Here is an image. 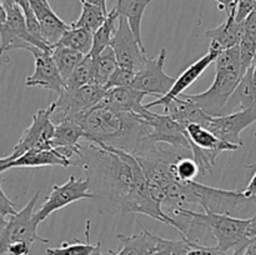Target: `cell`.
Here are the masks:
<instances>
[{
  "mask_svg": "<svg viewBox=\"0 0 256 255\" xmlns=\"http://www.w3.org/2000/svg\"><path fill=\"white\" fill-rule=\"evenodd\" d=\"M82 139H84V129L82 122L66 119L55 124L52 148L62 152L64 156L69 159H72L74 155L78 156Z\"/></svg>",
  "mask_w": 256,
  "mask_h": 255,
  "instance_id": "obj_17",
  "label": "cell"
},
{
  "mask_svg": "<svg viewBox=\"0 0 256 255\" xmlns=\"http://www.w3.org/2000/svg\"><path fill=\"white\" fill-rule=\"evenodd\" d=\"M219 52H220L219 49L210 46L209 52H208L204 56L200 58V59H198L195 62H192L190 66H188L186 69H185L184 72L180 74L179 78H176V80H175V84L172 85V88L170 89V92H168L166 95L158 98L156 100L149 102V104H146L145 106H146L148 109H150V108H154V106H164V105L168 104L170 100H172L174 98L180 96L182 94H184L185 90H186L190 85L194 84V82H196L200 76H202V72H204L205 70L210 66V64L215 62V60H216Z\"/></svg>",
  "mask_w": 256,
  "mask_h": 255,
  "instance_id": "obj_14",
  "label": "cell"
},
{
  "mask_svg": "<svg viewBox=\"0 0 256 255\" xmlns=\"http://www.w3.org/2000/svg\"><path fill=\"white\" fill-rule=\"evenodd\" d=\"M32 2H42V4H45V5H50V4H49V2H48V0H32Z\"/></svg>",
  "mask_w": 256,
  "mask_h": 255,
  "instance_id": "obj_51",
  "label": "cell"
},
{
  "mask_svg": "<svg viewBox=\"0 0 256 255\" xmlns=\"http://www.w3.org/2000/svg\"><path fill=\"white\" fill-rule=\"evenodd\" d=\"M82 12L78 20L72 22V26L74 28H82L89 32H95L106 20L109 12H105L102 8L98 6L95 4L82 0Z\"/></svg>",
  "mask_w": 256,
  "mask_h": 255,
  "instance_id": "obj_26",
  "label": "cell"
},
{
  "mask_svg": "<svg viewBox=\"0 0 256 255\" xmlns=\"http://www.w3.org/2000/svg\"><path fill=\"white\" fill-rule=\"evenodd\" d=\"M165 202L162 206L169 214L186 204L200 205L204 210L219 214H256V196H248L244 190H225L200 184L195 180L188 182H170L165 189Z\"/></svg>",
  "mask_w": 256,
  "mask_h": 255,
  "instance_id": "obj_3",
  "label": "cell"
},
{
  "mask_svg": "<svg viewBox=\"0 0 256 255\" xmlns=\"http://www.w3.org/2000/svg\"><path fill=\"white\" fill-rule=\"evenodd\" d=\"M135 74H136V72H134V70L119 66L115 70L114 74L112 75L109 82H108L106 89H112V88L118 86H132V82H134Z\"/></svg>",
  "mask_w": 256,
  "mask_h": 255,
  "instance_id": "obj_38",
  "label": "cell"
},
{
  "mask_svg": "<svg viewBox=\"0 0 256 255\" xmlns=\"http://www.w3.org/2000/svg\"><path fill=\"white\" fill-rule=\"evenodd\" d=\"M110 46L115 52L119 66L139 72L148 60L145 52L142 49L130 28L129 22L124 16L119 18L118 29L110 42Z\"/></svg>",
  "mask_w": 256,
  "mask_h": 255,
  "instance_id": "obj_10",
  "label": "cell"
},
{
  "mask_svg": "<svg viewBox=\"0 0 256 255\" xmlns=\"http://www.w3.org/2000/svg\"><path fill=\"white\" fill-rule=\"evenodd\" d=\"M55 165L68 168L72 165H76V162L64 156L56 149L29 150L12 162L0 164V172H4L5 170L14 169V168H39L55 166Z\"/></svg>",
  "mask_w": 256,
  "mask_h": 255,
  "instance_id": "obj_16",
  "label": "cell"
},
{
  "mask_svg": "<svg viewBox=\"0 0 256 255\" xmlns=\"http://www.w3.org/2000/svg\"><path fill=\"white\" fill-rule=\"evenodd\" d=\"M255 106L254 86H252V66L240 79L239 84L235 88L234 92L230 96L229 102L222 109V115L232 114V112L246 110Z\"/></svg>",
  "mask_w": 256,
  "mask_h": 255,
  "instance_id": "obj_22",
  "label": "cell"
},
{
  "mask_svg": "<svg viewBox=\"0 0 256 255\" xmlns=\"http://www.w3.org/2000/svg\"><path fill=\"white\" fill-rule=\"evenodd\" d=\"M165 60L166 49L162 48L156 58L148 59L142 69L136 72L132 88L145 92L146 95H155L159 98L166 95L176 79L169 76L164 72Z\"/></svg>",
  "mask_w": 256,
  "mask_h": 255,
  "instance_id": "obj_9",
  "label": "cell"
},
{
  "mask_svg": "<svg viewBox=\"0 0 256 255\" xmlns=\"http://www.w3.org/2000/svg\"><path fill=\"white\" fill-rule=\"evenodd\" d=\"M190 145H192V159L199 166V175H202V176H205L209 172H212L216 158L225 152L222 149H202L194 144Z\"/></svg>",
  "mask_w": 256,
  "mask_h": 255,
  "instance_id": "obj_32",
  "label": "cell"
},
{
  "mask_svg": "<svg viewBox=\"0 0 256 255\" xmlns=\"http://www.w3.org/2000/svg\"><path fill=\"white\" fill-rule=\"evenodd\" d=\"M0 38H2L0 54H4L5 52H10V50H15V49L28 50V52H32V50L35 48L34 45L30 44L29 42L22 39L20 35H18L16 32H12V30L8 29V28L4 26V25H2V29H0Z\"/></svg>",
  "mask_w": 256,
  "mask_h": 255,
  "instance_id": "obj_34",
  "label": "cell"
},
{
  "mask_svg": "<svg viewBox=\"0 0 256 255\" xmlns=\"http://www.w3.org/2000/svg\"><path fill=\"white\" fill-rule=\"evenodd\" d=\"M195 245L198 244H194L182 238V240H169L159 238V246L154 255H189Z\"/></svg>",
  "mask_w": 256,
  "mask_h": 255,
  "instance_id": "obj_33",
  "label": "cell"
},
{
  "mask_svg": "<svg viewBox=\"0 0 256 255\" xmlns=\"http://www.w3.org/2000/svg\"><path fill=\"white\" fill-rule=\"evenodd\" d=\"M148 124L150 125L149 142L152 144H158V142H165L169 144L172 148L175 149H188L192 150V145H190V140L188 138L186 132L184 128L169 116L168 114H155V112H149L146 116Z\"/></svg>",
  "mask_w": 256,
  "mask_h": 255,
  "instance_id": "obj_13",
  "label": "cell"
},
{
  "mask_svg": "<svg viewBox=\"0 0 256 255\" xmlns=\"http://www.w3.org/2000/svg\"><path fill=\"white\" fill-rule=\"evenodd\" d=\"M189 255H229L222 252L216 246H204V245H195L189 252Z\"/></svg>",
  "mask_w": 256,
  "mask_h": 255,
  "instance_id": "obj_43",
  "label": "cell"
},
{
  "mask_svg": "<svg viewBox=\"0 0 256 255\" xmlns=\"http://www.w3.org/2000/svg\"><path fill=\"white\" fill-rule=\"evenodd\" d=\"M256 122V106L249 108L246 110L232 112L228 115H220V116H212L206 122L205 128L214 132L222 142H230V144L242 146L244 142L240 138V134L254 124Z\"/></svg>",
  "mask_w": 256,
  "mask_h": 255,
  "instance_id": "obj_12",
  "label": "cell"
},
{
  "mask_svg": "<svg viewBox=\"0 0 256 255\" xmlns=\"http://www.w3.org/2000/svg\"><path fill=\"white\" fill-rule=\"evenodd\" d=\"M34 56V72L26 78V86H39L60 95L65 89V80L60 74L52 58V50H42L35 46L32 50Z\"/></svg>",
  "mask_w": 256,
  "mask_h": 255,
  "instance_id": "obj_11",
  "label": "cell"
},
{
  "mask_svg": "<svg viewBox=\"0 0 256 255\" xmlns=\"http://www.w3.org/2000/svg\"><path fill=\"white\" fill-rule=\"evenodd\" d=\"M119 18L120 15L118 14L116 10L112 9L108 14L104 24L94 32V42H92V52H90L92 56H96L100 52H104L108 46H110V42H112L115 32L118 29L116 24L119 22Z\"/></svg>",
  "mask_w": 256,
  "mask_h": 255,
  "instance_id": "obj_27",
  "label": "cell"
},
{
  "mask_svg": "<svg viewBox=\"0 0 256 255\" xmlns=\"http://www.w3.org/2000/svg\"><path fill=\"white\" fill-rule=\"evenodd\" d=\"M84 56L85 55H82V52L64 46V45H55L52 48V58H54L58 69H59L60 74L65 82L69 79L70 75L72 74L78 64L84 59Z\"/></svg>",
  "mask_w": 256,
  "mask_h": 255,
  "instance_id": "obj_28",
  "label": "cell"
},
{
  "mask_svg": "<svg viewBox=\"0 0 256 255\" xmlns=\"http://www.w3.org/2000/svg\"><path fill=\"white\" fill-rule=\"evenodd\" d=\"M190 144H194L202 149H222L225 152H236L239 149L238 145L222 142L208 128L200 124H189L185 128Z\"/></svg>",
  "mask_w": 256,
  "mask_h": 255,
  "instance_id": "obj_24",
  "label": "cell"
},
{
  "mask_svg": "<svg viewBox=\"0 0 256 255\" xmlns=\"http://www.w3.org/2000/svg\"><path fill=\"white\" fill-rule=\"evenodd\" d=\"M242 26H244V34L252 38L256 42V8L254 9V12L244 20Z\"/></svg>",
  "mask_w": 256,
  "mask_h": 255,
  "instance_id": "obj_42",
  "label": "cell"
},
{
  "mask_svg": "<svg viewBox=\"0 0 256 255\" xmlns=\"http://www.w3.org/2000/svg\"><path fill=\"white\" fill-rule=\"evenodd\" d=\"M244 192L248 195V196H256V170L255 174L252 175V180L248 184V186L244 189Z\"/></svg>",
  "mask_w": 256,
  "mask_h": 255,
  "instance_id": "obj_45",
  "label": "cell"
},
{
  "mask_svg": "<svg viewBox=\"0 0 256 255\" xmlns=\"http://www.w3.org/2000/svg\"><path fill=\"white\" fill-rule=\"evenodd\" d=\"M82 199H95L89 178H75L72 175L66 182L52 186V192L48 195L40 209L34 212V216L38 222H42L56 210Z\"/></svg>",
  "mask_w": 256,
  "mask_h": 255,
  "instance_id": "obj_8",
  "label": "cell"
},
{
  "mask_svg": "<svg viewBox=\"0 0 256 255\" xmlns=\"http://www.w3.org/2000/svg\"><path fill=\"white\" fill-rule=\"evenodd\" d=\"M15 205L12 200L8 198V195L5 194L2 186L0 188V215H2V220H6L8 218H10L12 215L16 214V210H15Z\"/></svg>",
  "mask_w": 256,
  "mask_h": 255,
  "instance_id": "obj_40",
  "label": "cell"
},
{
  "mask_svg": "<svg viewBox=\"0 0 256 255\" xmlns=\"http://www.w3.org/2000/svg\"><path fill=\"white\" fill-rule=\"evenodd\" d=\"M216 69L239 70V72H242V59H240L239 45L230 48V49H225L219 52L216 60H215V70Z\"/></svg>",
  "mask_w": 256,
  "mask_h": 255,
  "instance_id": "obj_35",
  "label": "cell"
},
{
  "mask_svg": "<svg viewBox=\"0 0 256 255\" xmlns=\"http://www.w3.org/2000/svg\"><path fill=\"white\" fill-rule=\"evenodd\" d=\"M78 158L76 165L86 172L99 205L114 212L146 215L176 229V220L150 196L146 178L134 155L82 139Z\"/></svg>",
  "mask_w": 256,
  "mask_h": 255,
  "instance_id": "obj_1",
  "label": "cell"
},
{
  "mask_svg": "<svg viewBox=\"0 0 256 255\" xmlns=\"http://www.w3.org/2000/svg\"><path fill=\"white\" fill-rule=\"evenodd\" d=\"M92 255H102V245H100V242H96V245H95V249H94V252H92Z\"/></svg>",
  "mask_w": 256,
  "mask_h": 255,
  "instance_id": "obj_50",
  "label": "cell"
},
{
  "mask_svg": "<svg viewBox=\"0 0 256 255\" xmlns=\"http://www.w3.org/2000/svg\"><path fill=\"white\" fill-rule=\"evenodd\" d=\"M244 254L256 255V236L252 240H250L249 245H248V248H246V250H245Z\"/></svg>",
  "mask_w": 256,
  "mask_h": 255,
  "instance_id": "obj_46",
  "label": "cell"
},
{
  "mask_svg": "<svg viewBox=\"0 0 256 255\" xmlns=\"http://www.w3.org/2000/svg\"><path fill=\"white\" fill-rule=\"evenodd\" d=\"M200 215L209 225L210 232L215 239V246L218 249L226 254H229L230 250H232V255L244 254L249 245V240L246 238L249 218L242 219L208 210L200 212Z\"/></svg>",
  "mask_w": 256,
  "mask_h": 255,
  "instance_id": "obj_4",
  "label": "cell"
},
{
  "mask_svg": "<svg viewBox=\"0 0 256 255\" xmlns=\"http://www.w3.org/2000/svg\"><path fill=\"white\" fill-rule=\"evenodd\" d=\"M242 35H244V26H242V22H236L234 10L228 14L226 20L222 22L219 26L205 32V36L212 40L210 46L216 48L220 52L239 45Z\"/></svg>",
  "mask_w": 256,
  "mask_h": 255,
  "instance_id": "obj_20",
  "label": "cell"
},
{
  "mask_svg": "<svg viewBox=\"0 0 256 255\" xmlns=\"http://www.w3.org/2000/svg\"><path fill=\"white\" fill-rule=\"evenodd\" d=\"M242 255H248V254H242Z\"/></svg>",
  "mask_w": 256,
  "mask_h": 255,
  "instance_id": "obj_53",
  "label": "cell"
},
{
  "mask_svg": "<svg viewBox=\"0 0 256 255\" xmlns=\"http://www.w3.org/2000/svg\"><path fill=\"white\" fill-rule=\"evenodd\" d=\"M39 192H35L34 196L20 212L2 222L0 232V255H5L8 246L15 242H26L30 245H32L34 242H40L42 244L49 242V240L38 234L40 222L35 219L34 208L39 199Z\"/></svg>",
  "mask_w": 256,
  "mask_h": 255,
  "instance_id": "obj_6",
  "label": "cell"
},
{
  "mask_svg": "<svg viewBox=\"0 0 256 255\" xmlns=\"http://www.w3.org/2000/svg\"><path fill=\"white\" fill-rule=\"evenodd\" d=\"M145 96V92L132 86H118L108 89L102 102L116 112H132L140 116H146L150 110L142 104Z\"/></svg>",
  "mask_w": 256,
  "mask_h": 255,
  "instance_id": "obj_15",
  "label": "cell"
},
{
  "mask_svg": "<svg viewBox=\"0 0 256 255\" xmlns=\"http://www.w3.org/2000/svg\"><path fill=\"white\" fill-rule=\"evenodd\" d=\"M242 76V74L239 70L216 69L215 79L209 89L199 94L184 95L196 102L210 116H220Z\"/></svg>",
  "mask_w": 256,
  "mask_h": 255,
  "instance_id": "obj_7",
  "label": "cell"
},
{
  "mask_svg": "<svg viewBox=\"0 0 256 255\" xmlns=\"http://www.w3.org/2000/svg\"><path fill=\"white\" fill-rule=\"evenodd\" d=\"M84 139L100 146H112L138 155L149 149L152 129L144 116L122 112L100 102L92 108L82 122Z\"/></svg>",
  "mask_w": 256,
  "mask_h": 255,
  "instance_id": "obj_2",
  "label": "cell"
},
{
  "mask_svg": "<svg viewBox=\"0 0 256 255\" xmlns=\"http://www.w3.org/2000/svg\"><path fill=\"white\" fill-rule=\"evenodd\" d=\"M56 104L52 102L45 109H39L34 115L29 126L24 130L22 138L12 149V154L2 156L0 164L12 162L29 150H46L52 148V139L55 135V124L52 120Z\"/></svg>",
  "mask_w": 256,
  "mask_h": 255,
  "instance_id": "obj_5",
  "label": "cell"
},
{
  "mask_svg": "<svg viewBox=\"0 0 256 255\" xmlns=\"http://www.w3.org/2000/svg\"><path fill=\"white\" fill-rule=\"evenodd\" d=\"M30 4L40 22L42 39L49 46L54 48L55 45L59 44L65 32L72 28V24H66L64 20L60 19L50 5L32 2V0H30Z\"/></svg>",
  "mask_w": 256,
  "mask_h": 255,
  "instance_id": "obj_18",
  "label": "cell"
},
{
  "mask_svg": "<svg viewBox=\"0 0 256 255\" xmlns=\"http://www.w3.org/2000/svg\"><path fill=\"white\" fill-rule=\"evenodd\" d=\"M159 238L142 228V232L132 235H118L122 244V249L114 255H154L159 246Z\"/></svg>",
  "mask_w": 256,
  "mask_h": 255,
  "instance_id": "obj_21",
  "label": "cell"
},
{
  "mask_svg": "<svg viewBox=\"0 0 256 255\" xmlns=\"http://www.w3.org/2000/svg\"><path fill=\"white\" fill-rule=\"evenodd\" d=\"M256 0H235L232 10L235 12V19L238 22H244V20L254 12Z\"/></svg>",
  "mask_w": 256,
  "mask_h": 255,
  "instance_id": "obj_39",
  "label": "cell"
},
{
  "mask_svg": "<svg viewBox=\"0 0 256 255\" xmlns=\"http://www.w3.org/2000/svg\"><path fill=\"white\" fill-rule=\"evenodd\" d=\"M80 2H82V0H80ZM84 2H90V4L98 5V6L102 8V9H104L105 12H108V8H106V2H108V0H84Z\"/></svg>",
  "mask_w": 256,
  "mask_h": 255,
  "instance_id": "obj_47",
  "label": "cell"
},
{
  "mask_svg": "<svg viewBox=\"0 0 256 255\" xmlns=\"http://www.w3.org/2000/svg\"><path fill=\"white\" fill-rule=\"evenodd\" d=\"M92 42H94V32L82 28L72 26L65 32L58 45H64L82 52V55H89L92 49Z\"/></svg>",
  "mask_w": 256,
  "mask_h": 255,
  "instance_id": "obj_29",
  "label": "cell"
},
{
  "mask_svg": "<svg viewBox=\"0 0 256 255\" xmlns=\"http://www.w3.org/2000/svg\"><path fill=\"white\" fill-rule=\"evenodd\" d=\"M240 59H242V75L252 68L256 62V42L248 35H242V39L239 44Z\"/></svg>",
  "mask_w": 256,
  "mask_h": 255,
  "instance_id": "obj_37",
  "label": "cell"
},
{
  "mask_svg": "<svg viewBox=\"0 0 256 255\" xmlns=\"http://www.w3.org/2000/svg\"><path fill=\"white\" fill-rule=\"evenodd\" d=\"M90 229H92V222L86 220V228H85V242L74 240L72 242H64L59 248H52L45 250L46 255H92L95 249V245L90 244Z\"/></svg>",
  "mask_w": 256,
  "mask_h": 255,
  "instance_id": "obj_30",
  "label": "cell"
},
{
  "mask_svg": "<svg viewBox=\"0 0 256 255\" xmlns=\"http://www.w3.org/2000/svg\"><path fill=\"white\" fill-rule=\"evenodd\" d=\"M92 69V55H85L84 59L78 64L69 79L65 82V88L68 89H78L84 85L90 84Z\"/></svg>",
  "mask_w": 256,
  "mask_h": 255,
  "instance_id": "obj_31",
  "label": "cell"
},
{
  "mask_svg": "<svg viewBox=\"0 0 256 255\" xmlns=\"http://www.w3.org/2000/svg\"><path fill=\"white\" fill-rule=\"evenodd\" d=\"M174 175L178 182H188L194 180L199 175V166L194 159L182 156L174 165Z\"/></svg>",
  "mask_w": 256,
  "mask_h": 255,
  "instance_id": "obj_36",
  "label": "cell"
},
{
  "mask_svg": "<svg viewBox=\"0 0 256 255\" xmlns=\"http://www.w3.org/2000/svg\"><path fill=\"white\" fill-rule=\"evenodd\" d=\"M119 68L116 55L112 46H108L102 52L96 56H92V80L90 84H96L106 88L108 82L114 74L115 70Z\"/></svg>",
  "mask_w": 256,
  "mask_h": 255,
  "instance_id": "obj_25",
  "label": "cell"
},
{
  "mask_svg": "<svg viewBox=\"0 0 256 255\" xmlns=\"http://www.w3.org/2000/svg\"><path fill=\"white\" fill-rule=\"evenodd\" d=\"M162 108H164V114H168L172 119L176 120L184 129L192 122L205 126L212 118L196 102L188 99L184 94L170 100Z\"/></svg>",
  "mask_w": 256,
  "mask_h": 255,
  "instance_id": "obj_19",
  "label": "cell"
},
{
  "mask_svg": "<svg viewBox=\"0 0 256 255\" xmlns=\"http://www.w3.org/2000/svg\"><path fill=\"white\" fill-rule=\"evenodd\" d=\"M152 2V0H116V5L114 8L120 16L126 18L132 32L145 52L146 49L142 40V22L145 10Z\"/></svg>",
  "mask_w": 256,
  "mask_h": 255,
  "instance_id": "obj_23",
  "label": "cell"
},
{
  "mask_svg": "<svg viewBox=\"0 0 256 255\" xmlns=\"http://www.w3.org/2000/svg\"><path fill=\"white\" fill-rule=\"evenodd\" d=\"M32 245L26 242H15L8 246L5 255H29Z\"/></svg>",
  "mask_w": 256,
  "mask_h": 255,
  "instance_id": "obj_41",
  "label": "cell"
},
{
  "mask_svg": "<svg viewBox=\"0 0 256 255\" xmlns=\"http://www.w3.org/2000/svg\"><path fill=\"white\" fill-rule=\"evenodd\" d=\"M254 135H255V138H256V132H255V134H254Z\"/></svg>",
  "mask_w": 256,
  "mask_h": 255,
  "instance_id": "obj_52",
  "label": "cell"
},
{
  "mask_svg": "<svg viewBox=\"0 0 256 255\" xmlns=\"http://www.w3.org/2000/svg\"><path fill=\"white\" fill-rule=\"evenodd\" d=\"M252 86H254V95H255V106H256V62L252 65Z\"/></svg>",
  "mask_w": 256,
  "mask_h": 255,
  "instance_id": "obj_48",
  "label": "cell"
},
{
  "mask_svg": "<svg viewBox=\"0 0 256 255\" xmlns=\"http://www.w3.org/2000/svg\"><path fill=\"white\" fill-rule=\"evenodd\" d=\"M218 2V8L222 12H226L228 14H230L232 6L235 4V0H215Z\"/></svg>",
  "mask_w": 256,
  "mask_h": 255,
  "instance_id": "obj_44",
  "label": "cell"
},
{
  "mask_svg": "<svg viewBox=\"0 0 256 255\" xmlns=\"http://www.w3.org/2000/svg\"><path fill=\"white\" fill-rule=\"evenodd\" d=\"M15 4H18L16 0H0V5L2 6H12Z\"/></svg>",
  "mask_w": 256,
  "mask_h": 255,
  "instance_id": "obj_49",
  "label": "cell"
}]
</instances>
